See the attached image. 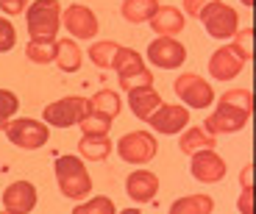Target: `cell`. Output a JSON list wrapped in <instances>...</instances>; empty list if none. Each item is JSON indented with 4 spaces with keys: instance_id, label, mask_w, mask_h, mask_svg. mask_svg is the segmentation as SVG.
<instances>
[{
    "instance_id": "obj_1",
    "label": "cell",
    "mask_w": 256,
    "mask_h": 214,
    "mask_svg": "<svg viewBox=\"0 0 256 214\" xmlns=\"http://www.w3.org/2000/svg\"><path fill=\"white\" fill-rule=\"evenodd\" d=\"M53 175H56V184H58L64 198H70V201H76V203H81V198H90L92 175H90V170H86L81 156H76V153L56 156Z\"/></svg>"
},
{
    "instance_id": "obj_2",
    "label": "cell",
    "mask_w": 256,
    "mask_h": 214,
    "mask_svg": "<svg viewBox=\"0 0 256 214\" xmlns=\"http://www.w3.org/2000/svg\"><path fill=\"white\" fill-rule=\"evenodd\" d=\"M62 3L58 0H34L26 11V28L31 39H58L62 22Z\"/></svg>"
},
{
    "instance_id": "obj_3",
    "label": "cell",
    "mask_w": 256,
    "mask_h": 214,
    "mask_svg": "<svg viewBox=\"0 0 256 214\" xmlns=\"http://www.w3.org/2000/svg\"><path fill=\"white\" fill-rule=\"evenodd\" d=\"M90 97L67 95L62 100H53L42 109V123H48L50 128H76L81 125V120L90 114Z\"/></svg>"
},
{
    "instance_id": "obj_4",
    "label": "cell",
    "mask_w": 256,
    "mask_h": 214,
    "mask_svg": "<svg viewBox=\"0 0 256 214\" xmlns=\"http://www.w3.org/2000/svg\"><path fill=\"white\" fill-rule=\"evenodd\" d=\"M6 139L14 148L22 150H39L45 148L50 139V125L34 117H14L12 123L6 125Z\"/></svg>"
},
{
    "instance_id": "obj_5",
    "label": "cell",
    "mask_w": 256,
    "mask_h": 214,
    "mask_svg": "<svg viewBox=\"0 0 256 214\" xmlns=\"http://www.w3.org/2000/svg\"><path fill=\"white\" fill-rule=\"evenodd\" d=\"M198 19L204 22L206 33H209L212 39H218V42L234 39V36H237V31H240V14L234 11L228 3H223V0L209 3Z\"/></svg>"
},
{
    "instance_id": "obj_6",
    "label": "cell",
    "mask_w": 256,
    "mask_h": 214,
    "mask_svg": "<svg viewBox=\"0 0 256 214\" xmlns=\"http://www.w3.org/2000/svg\"><path fill=\"white\" fill-rule=\"evenodd\" d=\"M156 153H159V142L150 131H128L117 142V156L128 164H136V167L148 164Z\"/></svg>"
},
{
    "instance_id": "obj_7",
    "label": "cell",
    "mask_w": 256,
    "mask_h": 214,
    "mask_svg": "<svg viewBox=\"0 0 256 214\" xmlns=\"http://www.w3.org/2000/svg\"><path fill=\"white\" fill-rule=\"evenodd\" d=\"M173 89L186 109H209L214 103V86L206 78L195 75V72H181L176 78Z\"/></svg>"
},
{
    "instance_id": "obj_8",
    "label": "cell",
    "mask_w": 256,
    "mask_h": 214,
    "mask_svg": "<svg viewBox=\"0 0 256 214\" xmlns=\"http://www.w3.org/2000/svg\"><path fill=\"white\" fill-rule=\"evenodd\" d=\"M62 22H64V28L70 31V36L78 39V42H90V39H95L98 28H100L98 14L92 11L90 6H81V3H72V6L64 8Z\"/></svg>"
},
{
    "instance_id": "obj_9",
    "label": "cell",
    "mask_w": 256,
    "mask_h": 214,
    "mask_svg": "<svg viewBox=\"0 0 256 214\" xmlns=\"http://www.w3.org/2000/svg\"><path fill=\"white\" fill-rule=\"evenodd\" d=\"M248 120H250V111H242V109L228 106V103H218V109L204 120V128L209 131L212 136L237 134V131H242L245 125H248Z\"/></svg>"
},
{
    "instance_id": "obj_10",
    "label": "cell",
    "mask_w": 256,
    "mask_h": 214,
    "mask_svg": "<svg viewBox=\"0 0 256 214\" xmlns=\"http://www.w3.org/2000/svg\"><path fill=\"white\" fill-rule=\"evenodd\" d=\"M148 61L162 70H178L186 61V47L176 36H156L148 45Z\"/></svg>"
},
{
    "instance_id": "obj_11",
    "label": "cell",
    "mask_w": 256,
    "mask_h": 214,
    "mask_svg": "<svg viewBox=\"0 0 256 214\" xmlns=\"http://www.w3.org/2000/svg\"><path fill=\"white\" fill-rule=\"evenodd\" d=\"M245 64H248V61H245V58L240 56L237 47L228 42V45H220L218 50L212 53L206 67H209V72H212L214 81H234V78L245 70Z\"/></svg>"
},
{
    "instance_id": "obj_12",
    "label": "cell",
    "mask_w": 256,
    "mask_h": 214,
    "mask_svg": "<svg viewBox=\"0 0 256 214\" xmlns=\"http://www.w3.org/2000/svg\"><path fill=\"white\" fill-rule=\"evenodd\" d=\"M148 125L159 134H181V131L190 125V109L184 103H162L159 109L150 114Z\"/></svg>"
},
{
    "instance_id": "obj_13",
    "label": "cell",
    "mask_w": 256,
    "mask_h": 214,
    "mask_svg": "<svg viewBox=\"0 0 256 214\" xmlns=\"http://www.w3.org/2000/svg\"><path fill=\"white\" fill-rule=\"evenodd\" d=\"M36 187L26 178H20V181H12L6 189H3V209L8 214H31L36 209Z\"/></svg>"
},
{
    "instance_id": "obj_14",
    "label": "cell",
    "mask_w": 256,
    "mask_h": 214,
    "mask_svg": "<svg viewBox=\"0 0 256 214\" xmlns=\"http://www.w3.org/2000/svg\"><path fill=\"white\" fill-rule=\"evenodd\" d=\"M190 170L195 175V181L200 184H218L226 175V159L214 150H198L190 156Z\"/></svg>"
},
{
    "instance_id": "obj_15",
    "label": "cell",
    "mask_w": 256,
    "mask_h": 214,
    "mask_svg": "<svg viewBox=\"0 0 256 214\" xmlns=\"http://www.w3.org/2000/svg\"><path fill=\"white\" fill-rule=\"evenodd\" d=\"M126 192L134 203H150L159 195V175L150 170H134L126 178Z\"/></svg>"
},
{
    "instance_id": "obj_16",
    "label": "cell",
    "mask_w": 256,
    "mask_h": 214,
    "mask_svg": "<svg viewBox=\"0 0 256 214\" xmlns=\"http://www.w3.org/2000/svg\"><path fill=\"white\" fill-rule=\"evenodd\" d=\"M162 106V95L154 89V86H140V89H131L128 92V109L136 120L148 123L150 114Z\"/></svg>"
},
{
    "instance_id": "obj_17",
    "label": "cell",
    "mask_w": 256,
    "mask_h": 214,
    "mask_svg": "<svg viewBox=\"0 0 256 214\" xmlns=\"http://www.w3.org/2000/svg\"><path fill=\"white\" fill-rule=\"evenodd\" d=\"M218 148V136H212L204 125H186L178 136V150L184 156H192L198 150H214Z\"/></svg>"
},
{
    "instance_id": "obj_18",
    "label": "cell",
    "mask_w": 256,
    "mask_h": 214,
    "mask_svg": "<svg viewBox=\"0 0 256 214\" xmlns=\"http://www.w3.org/2000/svg\"><path fill=\"white\" fill-rule=\"evenodd\" d=\"M148 25L156 31V36H178L184 31L186 19H184V11L176 6H159V11L154 14V19Z\"/></svg>"
},
{
    "instance_id": "obj_19",
    "label": "cell",
    "mask_w": 256,
    "mask_h": 214,
    "mask_svg": "<svg viewBox=\"0 0 256 214\" xmlns=\"http://www.w3.org/2000/svg\"><path fill=\"white\" fill-rule=\"evenodd\" d=\"M84 64V53L78 47V42L72 36L58 39L56 42V67L62 72H78Z\"/></svg>"
},
{
    "instance_id": "obj_20",
    "label": "cell",
    "mask_w": 256,
    "mask_h": 214,
    "mask_svg": "<svg viewBox=\"0 0 256 214\" xmlns=\"http://www.w3.org/2000/svg\"><path fill=\"white\" fill-rule=\"evenodd\" d=\"M112 70L117 72V78H131L136 75V72H145V58H142L140 50H134V47H120V50L114 53V61H112Z\"/></svg>"
},
{
    "instance_id": "obj_21",
    "label": "cell",
    "mask_w": 256,
    "mask_h": 214,
    "mask_svg": "<svg viewBox=\"0 0 256 214\" xmlns=\"http://www.w3.org/2000/svg\"><path fill=\"white\" fill-rule=\"evenodd\" d=\"M159 6V0H122L120 14L126 22H150Z\"/></svg>"
},
{
    "instance_id": "obj_22",
    "label": "cell",
    "mask_w": 256,
    "mask_h": 214,
    "mask_svg": "<svg viewBox=\"0 0 256 214\" xmlns=\"http://www.w3.org/2000/svg\"><path fill=\"white\" fill-rule=\"evenodd\" d=\"M112 153V139L109 136H81L78 142V156L86 162H106Z\"/></svg>"
},
{
    "instance_id": "obj_23",
    "label": "cell",
    "mask_w": 256,
    "mask_h": 214,
    "mask_svg": "<svg viewBox=\"0 0 256 214\" xmlns=\"http://www.w3.org/2000/svg\"><path fill=\"white\" fill-rule=\"evenodd\" d=\"M214 212V201L209 195H184L178 201H173L167 214H212Z\"/></svg>"
},
{
    "instance_id": "obj_24",
    "label": "cell",
    "mask_w": 256,
    "mask_h": 214,
    "mask_svg": "<svg viewBox=\"0 0 256 214\" xmlns=\"http://www.w3.org/2000/svg\"><path fill=\"white\" fill-rule=\"evenodd\" d=\"M90 106H92V111L114 120V117L120 114V109H122V100H120V95H117L114 89H98L95 95L90 97Z\"/></svg>"
},
{
    "instance_id": "obj_25",
    "label": "cell",
    "mask_w": 256,
    "mask_h": 214,
    "mask_svg": "<svg viewBox=\"0 0 256 214\" xmlns=\"http://www.w3.org/2000/svg\"><path fill=\"white\" fill-rule=\"evenodd\" d=\"M56 42L58 39H31L26 45V58L34 64H53L56 61Z\"/></svg>"
},
{
    "instance_id": "obj_26",
    "label": "cell",
    "mask_w": 256,
    "mask_h": 214,
    "mask_svg": "<svg viewBox=\"0 0 256 214\" xmlns=\"http://www.w3.org/2000/svg\"><path fill=\"white\" fill-rule=\"evenodd\" d=\"M120 50V45H117L114 39H100V42H92L90 45V58L92 64L100 67V70H106V67H112V61H114V53Z\"/></svg>"
},
{
    "instance_id": "obj_27",
    "label": "cell",
    "mask_w": 256,
    "mask_h": 214,
    "mask_svg": "<svg viewBox=\"0 0 256 214\" xmlns=\"http://www.w3.org/2000/svg\"><path fill=\"white\" fill-rule=\"evenodd\" d=\"M78 128H81V136H109V131H112V120L90 109V114H86V117L81 120V125H78Z\"/></svg>"
},
{
    "instance_id": "obj_28",
    "label": "cell",
    "mask_w": 256,
    "mask_h": 214,
    "mask_svg": "<svg viewBox=\"0 0 256 214\" xmlns=\"http://www.w3.org/2000/svg\"><path fill=\"white\" fill-rule=\"evenodd\" d=\"M72 214H117V206H114V201H112V198L98 195V198H90V201L76 203Z\"/></svg>"
},
{
    "instance_id": "obj_29",
    "label": "cell",
    "mask_w": 256,
    "mask_h": 214,
    "mask_svg": "<svg viewBox=\"0 0 256 214\" xmlns=\"http://www.w3.org/2000/svg\"><path fill=\"white\" fill-rule=\"evenodd\" d=\"M20 111V97L12 89L0 86V131H6V125L14 120V114Z\"/></svg>"
},
{
    "instance_id": "obj_30",
    "label": "cell",
    "mask_w": 256,
    "mask_h": 214,
    "mask_svg": "<svg viewBox=\"0 0 256 214\" xmlns=\"http://www.w3.org/2000/svg\"><path fill=\"white\" fill-rule=\"evenodd\" d=\"M250 100H254L250 89H245V86H234V89H228V92L220 95L218 103H228V106H237V109H242V111H250Z\"/></svg>"
},
{
    "instance_id": "obj_31",
    "label": "cell",
    "mask_w": 256,
    "mask_h": 214,
    "mask_svg": "<svg viewBox=\"0 0 256 214\" xmlns=\"http://www.w3.org/2000/svg\"><path fill=\"white\" fill-rule=\"evenodd\" d=\"M14 45H17V28L12 19L0 17V53H8Z\"/></svg>"
},
{
    "instance_id": "obj_32",
    "label": "cell",
    "mask_w": 256,
    "mask_h": 214,
    "mask_svg": "<svg viewBox=\"0 0 256 214\" xmlns=\"http://www.w3.org/2000/svg\"><path fill=\"white\" fill-rule=\"evenodd\" d=\"M117 81H120V86L126 92H131V89H140V86H154V72L145 70V72H136L131 78H117Z\"/></svg>"
},
{
    "instance_id": "obj_33",
    "label": "cell",
    "mask_w": 256,
    "mask_h": 214,
    "mask_svg": "<svg viewBox=\"0 0 256 214\" xmlns=\"http://www.w3.org/2000/svg\"><path fill=\"white\" fill-rule=\"evenodd\" d=\"M250 39H254V31H250V28H242V31H237V36H234V42H231L245 61H250Z\"/></svg>"
},
{
    "instance_id": "obj_34",
    "label": "cell",
    "mask_w": 256,
    "mask_h": 214,
    "mask_svg": "<svg viewBox=\"0 0 256 214\" xmlns=\"http://www.w3.org/2000/svg\"><path fill=\"white\" fill-rule=\"evenodd\" d=\"M31 0H0V11L6 17H17V14H26Z\"/></svg>"
},
{
    "instance_id": "obj_35",
    "label": "cell",
    "mask_w": 256,
    "mask_h": 214,
    "mask_svg": "<svg viewBox=\"0 0 256 214\" xmlns=\"http://www.w3.org/2000/svg\"><path fill=\"white\" fill-rule=\"evenodd\" d=\"M237 212L240 214H256V192L254 189H242L237 198Z\"/></svg>"
},
{
    "instance_id": "obj_36",
    "label": "cell",
    "mask_w": 256,
    "mask_h": 214,
    "mask_svg": "<svg viewBox=\"0 0 256 214\" xmlns=\"http://www.w3.org/2000/svg\"><path fill=\"white\" fill-rule=\"evenodd\" d=\"M209 3H214V0H184V8H181V11L190 14V17H200Z\"/></svg>"
},
{
    "instance_id": "obj_37",
    "label": "cell",
    "mask_w": 256,
    "mask_h": 214,
    "mask_svg": "<svg viewBox=\"0 0 256 214\" xmlns=\"http://www.w3.org/2000/svg\"><path fill=\"white\" fill-rule=\"evenodd\" d=\"M240 184H242V189H254V167H250V164L242 167V173H240Z\"/></svg>"
},
{
    "instance_id": "obj_38",
    "label": "cell",
    "mask_w": 256,
    "mask_h": 214,
    "mask_svg": "<svg viewBox=\"0 0 256 214\" xmlns=\"http://www.w3.org/2000/svg\"><path fill=\"white\" fill-rule=\"evenodd\" d=\"M117 214H142L140 209H122V212H117Z\"/></svg>"
},
{
    "instance_id": "obj_39",
    "label": "cell",
    "mask_w": 256,
    "mask_h": 214,
    "mask_svg": "<svg viewBox=\"0 0 256 214\" xmlns=\"http://www.w3.org/2000/svg\"><path fill=\"white\" fill-rule=\"evenodd\" d=\"M242 3H245V6H254V0H242Z\"/></svg>"
}]
</instances>
